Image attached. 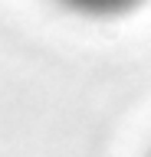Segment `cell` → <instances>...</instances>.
Here are the masks:
<instances>
[{
	"label": "cell",
	"instance_id": "cell-1",
	"mask_svg": "<svg viewBox=\"0 0 151 157\" xmlns=\"http://www.w3.org/2000/svg\"><path fill=\"white\" fill-rule=\"evenodd\" d=\"M53 3H59L62 10L85 20H118V17L135 13L138 7H145L148 0H53Z\"/></svg>",
	"mask_w": 151,
	"mask_h": 157
}]
</instances>
